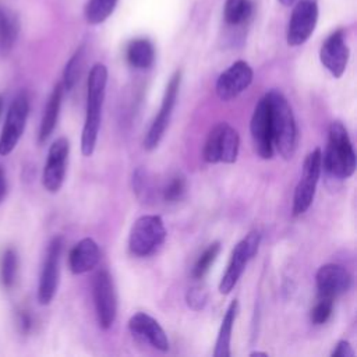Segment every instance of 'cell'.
<instances>
[{"mask_svg":"<svg viewBox=\"0 0 357 357\" xmlns=\"http://www.w3.org/2000/svg\"><path fill=\"white\" fill-rule=\"evenodd\" d=\"M223 14L230 25L244 24L252 14V3L250 0H226Z\"/></svg>","mask_w":357,"mask_h":357,"instance_id":"obj_25","label":"cell"},{"mask_svg":"<svg viewBox=\"0 0 357 357\" xmlns=\"http://www.w3.org/2000/svg\"><path fill=\"white\" fill-rule=\"evenodd\" d=\"M119 0H88L84 7L85 21L91 25H98L106 21L114 11Z\"/></svg>","mask_w":357,"mask_h":357,"instance_id":"obj_24","label":"cell"},{"mask_svg":"<svg viewBox=\"0 0 357 357\" xmlns=\"http://www.w3.org/2000/svg\"><path fill=\"white\" fill-rule=\"evenodd\" d=\"M68 152L70 144L64 137L57 138L49 148L42 176L43 185L49 192H57L64 183Z\"/></svg>","mask_w":357,"mask_h":357,"instance_id":"obj_15","label":"cell"},{"mask_svg":"<svg viewBox=\"0 0 357 357\" xmlns=\"http://www.w3.org/2000/svg\"><path fill=\"white\" fill-rule=\"evenodd\" d=\"M206 300H208V293L201 286H194V287L188 289V291L185 294L187 305L194 311L202 310L206 304Z\"/></svg>","mask_w":357,"mask_h":357,"instance_id":"obj_31","label":"cell"},{"mask_svg":"<svg viewBox=\"0 0 357 357\" xmlns=\"http://www.w3.org/2000/svg\"><path fill=\"white\" fill-rule=\"evenodd\" d=\"M92 297L99 326L102 329H109L117 315V294L113 278L107 269H99L93 275Z\"/></svg>","mask_w":357,"mask_h":357,"instance_id":"obj_7","label":"cell"},{"mask_svg":"<svg viewBox=\"0 0 357 357\" xmlns=\"http://www.w3.org/2000/svg\"><path fill=\"white\" fill-rule=\"evenodd\" d=\"M294 1H296V0H279V3L283 4V6H291Z\"/></svg>","mask_w":357,"mask_h":357,"instance_id":"obj_36","label":"cell"},{"mask_svg":"<svg viewBox=\"0 0 357 357\" xmlns=\"http://www.w3.org/2000/svg\"><path fill=\"white\" fill-rule=\"evenodd\" d=\"M315 283L318 296L335 298L350 289L351 275L339 264H326L318 269Z\"/></svg>","mask_w":357,"mask_h":357,"instance_id":"obj_17","label":"cell"},{"mask_svg":"<svg viewBox=\"0 0 357 357\" xmlns=\"http://www.w3.org/2000/svg\"><path fill=\"white\" fill-rule=\"evenodd\" d=\"M185 187H187V183L183 176L180 174L173 176L163 188V199L166 202H177L178 199L183 198L185 192Z\"/></svg>","mask_w":357,"mask_h":357,"instance_id":"obj_30","label":"cell"},{"mask_svg":"<svg viewBox=\"0 0 357 357\" xmlns=\"http://www.w3.org/2000/svg\"><path fill=\"white\" fill-rule=\"evenodd\" d=\"M322 167L336 178H349L356 170V152L347 130L340 121H333L329 126Z\"/></svg>","mask_w":357,"mask_h":357,"instance_id":"obj_3","label":"cell"},{"mask_svg":"<svg viewBox=\"0 0 357 357\" xmlns=\"http://www.w3.org/2000/svg\"><path fill=\"white\" fill-rule=\"evenodd\" d=\"M220 243L219 241H213L212 244H209L204 252L198 257L197 262L194 264V268H192V278L194 279H201L206 275V272L209 271L211 265L215 262L216 257L219 255L220 252Z\"/></svg>","mask_w":357,"mask_h":357,"instance_id":"obj_27","label":"cell"},{"mask_svg":"<svg viewBox=\"0 0 357 357\" xmlns=\"http://www.w3.org/2000/svg\"><path fill=\"white\" fill-rule=\"evenodd\" d=\"M128 329L137 339L151 344L159 351L169 350V339L160 324L146 312H137L128 321Z\"/></svg>","mask_w":357,"mask_h":357,"instance_id":"obj_18","label":"cell"},{"mask_svg":"<svg viewBox=\"0 0 357 357\" xmlns=\"http://www.w3.org/2000/svg\"><path fill=\"white\" fill-rule=\"evenodd\" d=\"M250 356H251V357H254V356H264V357H268V353H265V351H252V353H250Z\"/></svg>","mask_w":357,"mask_h":357,"instance_id":"obj_35","label":"cell"},{"mask_svg":"<svg viewBox=\"0 0 357 357\" xmlns=\"http://www.w3.org/2000/svg\"><path fill=\"white\" fill-rule=\"evenodd\" d=\"M84 66V46L75 50V53L71 56L68 63L66 64L64 74H63V88L67 91H71L75 84L78 82Z\"/></svg>","mask_w":357,"mask_h":357,"instance_id":"obj_26","label":"cell"},{"mask_svg":"<svg viewBox=\"0 0 357 357\" xmlns=\"http://www.w3.org/2000/svg\"><path fill=\"white\" fill-rule=\"evenodd\" d=\"M238 312V301L233 300L222 319V325L218 333L213 356L215 357H229L230 356V342H231V332L234 326V321Z\"/></svg>","mask_w":357,"mask_h":357,"instance_id":"obj_22","label":"cell"},{"mask_svg":"<svg viewBox=\"0 0 357 357\" xmlns=\"http://www.w3.org/2000/svg\"><path fill=\"white\" fill-rule=\"evenodd\" d=\"M349 46L344 40L343 29L332 32L321 46L319 60L322 66L335 77L340 78L349 61Z\"/></svg>","mask_w":357,"mask_h":357,"instance_id":"obj_16","label":"cell"},{"mask_svg":"<svg viewBox=\"0 0 357 357\" xmlns=\"http://www.w3.org/2000/svg\"><path fill=\"white\" fill-rule=\"evenodd\" d=\"M20 322H21V328L24 332H28L31 328V317L28 314H21L20 315Z\"/></svg>","mask_w":357,"mask_h":357,"instance_id":"obj_34","label":"cell"},{"mask_svg":"<svg viewBox=\"0 0 357 357\" xmlns=\"http://www.w3.org/2000/svg\"><path fill=\"white\" fill-rule=\"evenodd\" d=\"M254 71L250 64L244 60L234 61L229 68H226L216 81L215 89L220 100L229 102L244 92L252 82Z\"/></svg>","mask_w":357,"mask_h":357,"instance_id":"obj_13","label":"cell"},{"mask_svg":"<svg viewBox=\"0 0 357 357\" xmlns=\"http://www.w3.org/2000/svg\"><path fill=\"white\" fill-rule=\"evenodd\" d=\"M28 113L29 100L28 96L21 92L14 98L8 107L6 123L0 134V155H8L15 148L24 132Z\"/></svg>","mask_w":357,"mask_h":357,"instance_id":"obj_11","label":"cell"},{"mask_svg":"<svg viewBox=\"0 0 357 357\" xmlns=\"http://www.w3.org/2000/svg\"><path fill=\"white\" fill-rule=\"evenodd\" d=\"M269 103V117H271V132L273 149L286 160L294 156L297 149V124L284 95L279 91H269L265 93Z\"/></svg>","mask_w":357,"mask_h":357,"instance_id":"obj_1","label":"cell"},{"mask_svg":"<svg viewBox=\"0 0 357 357\" xmlns=\"http://www.w3.org/2000/svg\"><path fill=\"white\" fill-rule=\"evenodd\" d=\"M6 194H7V180H6L4 170L0 166V202L6 198Z\"/></svg>","mask_w":357,"mask_h":357,"instance_id":"obj_33","label":"cell"},{"mask_svg":"<svg viewBox=\"0 0 357 357\" xmlns=\"http://www.w3.org/2000/svg\"><path fill=\"white\" fill-rule=\"evenodd\" d=\"M107 84V68L102 63L93 64L88 77L86 88V114L81 135V152L84 156H91L98 141L102 106L105 100Z\"/></svg>","mask_w":357,"mask_h":357,"instance_id":"obj_2","label":"cell"},{"mask_svg":"<svg viewBox=\"0 0 357 357\" xmlns=\"http://www.w3.org/2000/svg\"><path fill=\"white\" fill-rule=\"evenodd\" d=\"M240 148L238 132L227 123H218L204 144L202 158L206 163H234Z\"/></svg>","mask_w":357,"mask_h":357,"instance_id":"obj_5","label":"cell"},{"mask_svg":"<svg viewBox=\"0 0 357 357\" xmlns=\"http://www.w3.org/2000/svg\"><path fill=\"white\" fill-rule=\"evenodd\" d=\"M331 356L332 357H353L354 350L351 349V346L347 340H339Z\"/></svg>","mask_w":357,"mask_h":357,"instance_id":"obj_32","label":"cell"},{"mask_svg":"<svg viewBox=\"0 0 357 357\" xmlns=\"http://www.w3.org/2000/svg\"><path fill=\"white\" fill-rule=\"evenodd\" d=\"M63 92H64V88H63V84L60 82L53 88V91L49 96V100L46 103L45 113H43V117H42V121H40V127H39L38 139H39L40 144H43L50 137V134L53 132V130L56 127L60 106H61Z\"/></svg>","mask_w":357,"mask_h":357,"instance_id":"obj_20","label":"cell"},{"mask_svg":"<svg viewBox=\"0 0 357 357\" xmlns=\"http://www.w3.org/2000/svg\"><path fill=\"white\" fill-rule=\"evenodd\" d=\"M332 310H333V298L318 296V301L315 303V305L312 307L311 314H310L311 322L314 325L325 324L329 319Z\"/></svg>","mask_w":357,"mask_h":357,"instance_id":"obj_29","label":"cell"},{"mask_svg":"<svg viewBox=\"0 0 357 357\" xmlns=\"http://www.w3.org/2000/svg\"><path fill=\"white\" fill-rule=\"evenodd\" d=\"M63 250V238L60 236L53 237L49 243L39 286H38V301L42 305L50 304L53 300L57 286H59V276H60V255Z\"/></svg>","mask_w":357,"mask_h":357,"instance_id":"obj_12","label":"cell"},{"mask_svg":"<svg viewBox=\"0 0 357 357\" xmlns=\"http://www.w3.org/2000/svg\"><path fill=\"white\" fill-rule=\"evenodd\" d=\"M17 268H18V258H17L15 251L13 248L6 250V252L3 254L1 269H0L1 282H3L4 287L10 289L14 286L15 276H17Z\"/></svg>","mask_w":357,"mask_h":357,"instance_id":"obj_28","label":"cell"},{"mask_svg":"<svg viewBox=\"0 0 357 357\" xmlns=\"http://www.w3.org/2000/svg\"><path fill=\"white\" fill-rule=\"evenodd\" d=\"M127 61L138 70L149 68L155 61V47L146 38L132 39L126 50Z\"/></svg>","mask_w":357,"mask_h":357,"instance_id":"obj_21","label":"cell"},{"mask_svg":"<svg viewBox=\"0 0 357 357\" xmlns=\"http://www.w3.org/2000/svg\"><path fill=\"white\" fill-rule=\"evenodd\" d=\"M259 243H261V233L258 230H252L234 245L227 269L219 283V291L222 294H229L233 290L240 276L243 275L247 264L257 254Z\"/></svg>","mask_w":357,"mask_h":357,"instance_id":"obj_8","label":"cell"},{"mask_svg":"<svg viewBox=\"0 0 357 357\" xmlns=\"http://www.w3.org/2000/svg\"><path fill=\"white\" fill-rule=\"evenodd\" d=\"M100 259V251L96 241L91 237H85L78 241L68 254L70 271L75 275H81L93 269Z\"/></svg>","mask_w":357,"mask_h":357,"instance_id":"obj_19","label":"cell"},{"mask_svg":"<svg viewBox=\"0 0 357 357\" xmlns=\"http://www.w3.org/2000/svg\"><path fill=\"white\" fill-rule=\"evenodd\" d=\"M166 238V227L160 216H139L130 231L128 247L137 257H148L155 252Z\"/></svg>","mask_w":357,"mask_h":357,"instance_id":"obj_4","label":"cell"},{"mask_svg":"<svg viewBox=\"0 0 357 357\" xmlns=\"http://www.w3.org/2000/svg\"><path fill=\"white\" fill-rule=\"evenodd\" d=\"M318 22V4L315 0H300L293 7L287 31L286 42L289 46H300L312 35Z\"/></svg>","mask_w":357,"mask_h":357,"instance_id":"obj_10","label":"cell"},{"mask_svg":"<svg viewBox=\"0 0 357 357\" xmlns=\"http://www.w3.org/2000/svg\"><path fill=\"white\" fill-rule=\"evenodd\" d=\"M1 110H3V99L0 96V113H1Z\"/></svg>","mask_w":357,"mask_h":357,"instance_id":"obj_37","label":"cell"},{"mask_svg":"<svg viewBox=\"0 0 357 357\" xmlns=\"http://www.w3.org/2000/svg\"><path fill=\"white\" fill-rule=\"evenodd\" d=\"M250 131L252 137L254 149L262 159H271L275 153L272 132H271V117L269 103L266 95H264L255 105L254 113L250 123Z\"/></svg>","mask_w":357,"mask_h":357,"instance_id":"obj_14","label":"cell"},{"mask_svg":"<svg viewBox=\"0 0 357 357\" xmlns=\"http://www.w3.org/2000/svg\"><path fill=\"white\" fill-rule=\"evenodd\" d=\"M322 170V152L319 148L312 149L304 159L301 177L294 188L293 194V215L300 216L312 204L317 184Z\"/></svg>","mask_w":357,"mask_h":357,"instance_id":"obj_6","label":"cell"},{"mask_svg":"<svg viewBox=\"0 0 357 357\" xmlns=\"http://www.w3.org/2000/svg\"><path fill=\"white\" fill-rule=\"evenodd\" d=\"M20 21L18 17L10 10L0 7V53L7 54L18 36Z\"/></svg>","mask_w":357,"mask_h":357,"instance_id":"obj_23","label":"cell"},{"mask_svg":"<svg viewBox=\"0 0 357 357\" xmlns=\"http://www.w3.org/2000/svg\"><path fill=\"white\" fill-rule=\"evenodd\" d=\"M180 82H181V71L177 70L170 77V79L166 85V91H165V95H163V99H162L159 113L155 117V120L152 121L148 132L145 134L144 148L146 151H152L159 145V142H160V139H162V137H163V134H165V131L169 126L173 109L176 106V100H177V95H178V89H180Z\"/></svg>","mask_w":357,"mask_h":357,"instance_id":"obj_9","label":"cell"}]
</instances>
